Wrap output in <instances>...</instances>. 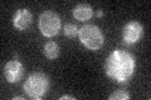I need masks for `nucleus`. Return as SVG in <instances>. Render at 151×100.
<instances>
[{"mask_svg": "<svg viewBox=\"0 0 151 100\" xmlns=\"http://www.w3.org/2000/svg\"><path fill=\"white\" fill-rule=\"evenodd\" d=\"M106 73L110 78L119 83L127 82L135 69V60L132 55L122 50L112 51L106 61Z\"/></svg>", "mask_w": 151, "mask_h": 100, "instance_id": "nucleus-1", "label": "nucleus"}, {"mask_svg": "<svg viewBox=\"0 0 151 100\" xmlns=\"http://www.w3.org/2000/svg\"><path fill=\"white\" fill-rule=\"evenodd\" d=\"M60 28V20L58 15L53 11H45L40 15L39 19V29L42 34L45 36H54Z\"/></svg>", "mask_w": 151, "mask_h": 100, "instance_id": "nucleus-4", "label": "nucleus"}, {"mask_svg": "<svg viewBox=\"0 0 151 100\" xmlns=\"http://www.w3.org/2000/svg\"><path fill=\"white\" fill-rule=\"evenodd\" d=\"M122 36H124V41L126 44H135L142 36V26L136 21L126 24L124 31H122Z\"/></svg>", "mask_w": 151, "mask_h": 100, "instance_id": "nucleus-6", "label": "nucleus"}, {"mask_svg": "<svg viewBox=\"0 0 151 100\" xmlns=\"http://www.w3.org/2000/svg\"><path fill=\"white\" fill-rule=\"evenodd\" d=\"M78 34L82 44L91 50L100 49L103 44V35L96 25H84Z\"/></svg>", "mask_w": 151, "mask_h": 100, "instance_id": "nucleus-3", "label": "nucleus"}, {"mask_svg": "<svg viewBox=\"0 0 151 100\" xmlns=\"http://www.w3.org/2000/svg\"><path fill=\"white\" fill-rule=\"evenodd\" d=\"M44 54L48 59H55L59 54V46L57 45L54 41L47 43L44 46Z\"/></svg>", "mask_w": 151, "mask_h": 100, "instance_id": "nucleus-9", "label": "nucleus"}, {"mask_svg": "<svg viewBox=\"0 0 151 100\" xmlns=\"http://www.w3.org/2000/svg\"><path fill=\"white\" fill-rule=\"evenodd\" d=\"M129 98H130V95L126 91H124V90H119V91H115L113 94L110 95V100H126Z\"/></svg>", "mask_w": 151, "mask_h": 100, "instance_id": "nucleus-11", "label": "nucleus"}, {"mask_svg": "<svg viewBox=\"0 0 151 100\" xmlns=\"http://www.w3.org/2000/svg\"><path fill=\"white\" fill-rule=\"evenodd\" d=\"M64 99H74L73 96H68V95H64V96H60V100H64Z\"/></svg>", "mask_w": 151, "mask_h": 100, "instance_id": "nucleus-12", "label": "nucleus"}, {"mask_svg": "<svg viewBox=\"0 0 151 100\" xmlns=\"http://www.w3.org/2000/svg\"><path fill=\"white\" fill-rule=\"evenodd\" d=\"M48 87H49L48 78L42 73H35L32 74L27 79L24 84V90L30 98L39 99L42 95L45 94V91L48 90Z\"/></svg>", "mask_w": 151, "mask_h": 100, "instance_id": "nucleus-2", "label": "nucleus"}, {"mask_svg": "<svg viewBox=\"0 0 151 100\" xmlns=\"http://www.w3.org/2000/svg\"><path fill=\"white\" fill-rule=\"evenodd\" d=\"M24 74V68L20 61L10 60L4 68V77L9 83H18Z\"/></svg>", "mask_w": 151, "mask_h": 100, "instance_id": "nucleus-5", "label": "nucleus"}, {"mask_svg": "<svg viewBox=\"0 0 151 100\" xmlns=\"http://www.w3.org/2000/svg\"><path fill=\"white\" fill-rule=\"evenodd\" d=\"M32 24V14L27 9H19L14 15V26L19 30H27Z\"/></svg>", "mask_w": 151, "mask_h": 100, "instance_id": "nucleus-7", "label": "nucleus"}, {"mask_svg": "<svg viewBox=\"0 0 151 100\" xmlns=\"http://www.w3.org/2000/svg\"><path fill=\"white\" fill-rule=\"evenodd\" d=\"M73 16L79 21H86L92 16V9L87 4H79V5L74 8Z\"/></svg>", "mask_w": 151, "mask_h": 100, "instance_id": "nucleus-8", "label": "nucleus"}, {"mask_svg": "<svg viewBox=\"0 0 151 100\" xmlns=\"http://www.w3.org/2000/svg\"><path fill=\"white\" fill-rule=\"evenodd\" d=\"M78 30H77V26L74 25V24H67V25L64 26V34L67 35L68 38H73L78 34Z\"/></svg>", "mask_w": 151, "mask_h": 100, "instance_id": "nucleus-10", "label": "nucleus"}]
</instances>
